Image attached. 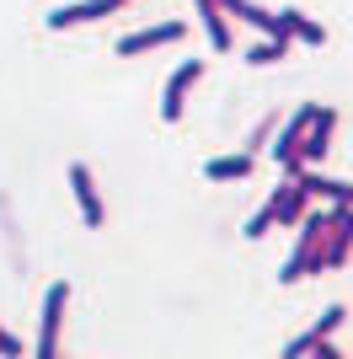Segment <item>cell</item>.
<instances>
[{
  "instance_id": "cell-7",
  "label": "cell",
  "mask_w": 353,
  "mask_h": 359,
  "mask_svg": "<svg viewBox=\"0 0 353 359\" xmlns=\"http://www.w3.org/2000/svg\"><path fill=\"white\" fill-rule=\"evenodd\" d=\"M353 252V204H332V236H326L321 257H326V269H342Z\"/></svg>"
},
{
  "instance_id": "cell-1",
  "label": "cell",
  "mask_w": 353,
  "mask_h": 359,
  "mask_svg": "<svg viewBox=\"0 0 353 359\" xmlns=\"http://www.w3.org/2000/svg\"><path fill=\"white\" fill-rule=\"evenodd\" d=\"M342 322H348V306H326V311L316 316V327H310V332H300L294 344H284V354H289V359H300V354H316V359H342V354H338V344H332V332H338Z\"/></svg>"
},
{
  "instance_id": "cell-10",
  "label": "cell",
  "mask_w": 353,
  "mask_h": 359,
  "mask_svg": "<svg viewBox=\"0 0 353 359\" xmlns=\"http://www.w3.org/2000/svg\"><path fill=\"white\" fill-rule=\"evenodd\" d=\"M193 6H198V22H204V32H209V48H214V54H225V48L235 43L225 6H220V0H193Z\"/></svg>"
},
{
  "instance_id": "cell-17",
  "label": "cell",
  "mask_w": 353,
  "mask_h": 359,
  "mask_svg": "<svg viewBox=\"0 0 353 359\" xmlns=\"http://www.w3.org/2000/svg\"><path fill=\"white\" fill-rule=\"evenodd\" d=\"M0 354H6V359H22V354H27V344H22V338H11V332L0 327Z\"/></svg>"
},
{
  "instance_id": "cell-9",
  "label": "cell",
  "mask_w": 353,
  "mask_h": 359,
  "mask_svg": "<svg viewBox=\"0 0 353 359\" xmlns=\"http://www.w3.org/2000/svg\"><path fill=\"white\" fill-rule=\"evenodd\" d=\"M332 135H338V107H316V123H310L305 145H300V156H305V166H316L326 156V145H332Z\"/></svg>"
},
{
  "instance_id": "cell-4",
  "label": "cell",
  "mask_w": 353,
  "mask_h": 359,
  "mask_svg": "<svg viewBox=\"0 0 353 359\" xmlns=\"http://www.w3.org/2000/svg\"><path fill=\"white\" fill-rule=\"evenodd\" d=\"M268 210H273L279 231H284V225H300V220H305V210H310L305 182H300V177H284L279 188H273V198H268Z\"/></svg>"
},
{
  "instance_id": "cell-15",
  "label": "cell",
  "mask_w": 353,
  "mask_h": 359,
  "mask_svg": "<svg viewBox=\"0 0 353 359\" xmlns=\"http://www.w3.org/2000/svg\"><path fill=\"white\" fill-rule=\"evenodd\" d=\"M268 231H279V220H273V210H268V204H263L257 215H251L247 225H241V236H247V241H263Z\"/></svg>"
},
{
  "instance_id": "cell-12",
  "label": "cell",
  "mask_w": 353,
  "mask_h": 359,
  "mask_svg": "<svg viewBox=\"0 0 353 359\" xmlns=\"http://www.w3.org/2000/svg\"><path fill=\"white\" fill-rule=\"evenodd\" d=\"M300 182H305L310 198H321V204H353V182H338V177H321V172H300Z\"/></svg>"
},
{
  "instance_id": "cell-11",
  "label": "cell",
  "mask_w": 353,
  "mask_h": 359,
  "mask_svg": "<svg viewBox=\"0 0 353 359\" xmlns=\"http://www.w3.org/2000/svg\"><path fill=\"white\" fill-rule=\"evenodd\" d=\"M251 161H257L251 150H235V156H214V161L204 166V177H209V182H247V177H251Z\"/></svg>"
},
{
  "instance_id": "cell-14",
  "label": "cell",
  "mask_w": 353,
  "mask_h": 359,
  "mask_svg": "<svg viewBox=\"0 0 353 359\" xmlns=\"http://www.w3.org/2000/svg\"><path fill=\"white\" fill-rule=\"evenodd\" d=\"M279 16H284V32H289L294 43H305V48L326 43V27L316 22V16H305V11H279Z\"/></svg>"
},
{
  "instance_id": "cell-13",
  "label": "cell",
  "mask_w": 353,
  "mask_h": 359,
  "mask_svg": "<svg viewBox=\"0 0 353 359\" xmlns=\"http://www.w3.org/2000/svg\"><path fill=\"white\" fill-rule=\"evenodd\" d=\"M289 32H263V43H251L247 54H241V60L247 65H279V60H289Z\"/></svg>"
},
{
  "instance_id": "cell-6",
  "label": "cell",
  "mask_w": 353,
  "mask_h": 359,
  "mask_svg": "<svg viewBox=\"0 0 353 359\" xmlns=\"http://www.w3.org/2000/svg\"><path fill=\"white\" fill-rule=\"evenodd\" d=\"M198 75H204V60H188L182 70L172 75V81H166V97H161V118H166V123L182 118V107H188V91L198 86Z\"/></svg>"
},
{
  "instance_id": "cell-2",
  "label": "cell",
  "mask_w": 353,
  "mask_h": 359,
  "mask_svg": "<svg viewBox=\"0 0 353 359\" xmlns=\"http://www.w3.org/2000/svg\"><path fill=\"white\" fill-rule=\"evenodd\" d=\"M64 306H70V285L59 279V285H48V295H43V332H38V359H54V354H59V327H64Z\"/></svg>"
},
{
  "instance_id": "cell-5",
  "label": "cell",
  "mask_w": 353,
  "mask_h": 359,
  "mask_svg": "<svg viewBox=\"0 0 353 359\" xmlns=\"http://www.w3.org/2000/svg\"><path fill=\"white\" fill-rule=\"evenodd\" d=\"M70 194H75V204H81V220H86V225H102L107 220L102 194H97V177H91L86 161H70Z\"/></svg>"
},
{
  "instance_id": "cell-16",
  "label": "cell",
  "mask_w": 353,
  "mask_h": 359,
  "mask_svg": "<svg viewBox=\"0 0 353 359\" xmlns=\"http://www.w3.org/2000/svg\"><path fill=\"white\" fill-rule=\"evenodd\" d=\"M273 135H279V118H263V123H257V129H251V156H257V150H268V145H273Z\"/></svg>"
},
{
  "instance_id": "cell-3",
  "label": "cell",
  "mask_w": 353,
  "mask_h": 359,
  "mask_svg": "<svg viewBox=\"0 0 353 359\" xmlns=\"http://www.w3.org/2000/svg\"><path fill=\"white\" fill-rule=\"evenodd\" d=\"M123 6H134V0H75V6L48 11V27L64 32V27H81V22H102V16H118Z\"/></svg>"
},
{
  "instance_id": "cell-8",
  "label": "cell",
  "mask_w": 353,
  "mask_h": 359,
  "mask_svg": "<svg viewBox=\"0 0 353 359\" xmlns=\"http://www.w3.org/2000/svg\"><path fill=\"white\" fill-rule=\"evenodd\" d=\"M182 32H188L182 22H155V27H145V32H129V38L118 43V54L134 60V54H150V48H161V43H176Z\"/></svg>"
}]
</instances>
